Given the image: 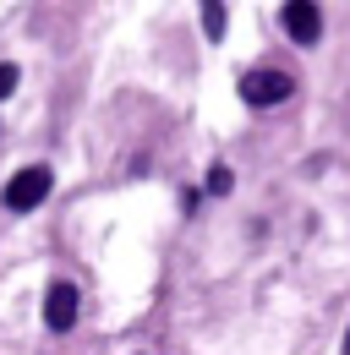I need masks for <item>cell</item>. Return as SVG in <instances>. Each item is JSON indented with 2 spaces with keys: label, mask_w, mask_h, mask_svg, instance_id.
I'll return each mask as SVG.
<instances>
[{
  "label": "cell",
  "mask_w": 350,
  "mask_h": 355,
  "mask_svg": "<svg viewBox=\"0 0 350 355\" xmlns=\"http://www.w3.org/2000/svg\"><path fill=\"white\" fill-rule=\"evenodd\" d=\"M49 191H55V170H49V164H28V170H17V175L6 180L0 202H6L11 214H33Z\"/></svg>",
  "instance_id": "obj_1"
},
{
  "label": "cell",
  "mask_w": 350,
  "mask_h": 355,
  "mask_svg": "<svg viewBox=\"0 0 350 355\" xmlns=\"http://www.w3.org/2000/svg\"><path fill=\"white\" fill-rule=\"evenodd\" d=\"M290 93H296V77L279 71V66H252V71L241 77V98H247L252 110H274V104H285Z\"/></svg>",
  "instance_id": "obj_2"
},
{
  "label": "cell",
  "mask_w": 350,
  "mask_h": 355,
  "mask_svg": "<svg viewBox=\"0 0 350 355\" xmlns=\"http://www.w3.org/2000/svg\"><path fill=\"white\" fill-rule=\"evenodd\" d=\"M77 311H83L77 284L55 279V284L44 290V328H49V334H72V328H77Z\"/></svg>",
  "instance_id": "obj_3"
},
{
  "label": "cell",
  "mask_w": 350,
  "mask_h": 355,
  "mask_svg": "<svg viewBox=\"0 0 350 355\" xmlns=\"http://www.w3.org/2000/svg\"><path fill=\"white\" fill-rule=\"evenodd\" d=\"M279 22H285V39L301 44V49H312L323 39V11H317L312 0H290V6L279 11Z\"/></svg>",
  "instance_id": "obj_4"
},
{
  "label": "cell",
  "mask_w": 350,
  "mask_h": 355,
  "mask_svg": "<svg viewBox=\"0 0 350 355\" xmlns=\"http://www.w3.org/2000/svg\"><path fill=\"white\" fill-rule=\"evenodd\" d=\"M224 22H230V11H224L219 0H208V6H203V33H208V39H224Z\"/></svg>",
  "instance_id": "obj_5"
},
{
  "label": "cell",
  "mask_w": 350,
  "mask_h": 355,
  "mask_svg": "<svg viewBox=\"0 0 350 355\" xmlns=\"http://www.w3.org/2000/svg\"><path fill=\"white\" fill-rule=\"evenodd\" d=\"M230 186H235V175H230L224 164H214V170H208V191H214V197H224Z\"/></svg>",
  "instance_id": "obj_6"
},
{
  "label": "cell",
  "mask_w": 350,
  "mask_h": 355,
  "mask_svg": "<svg viewBox=\"0 0 350 355\" xmlns=\"http://www.w3.org/2000/svg\"><path fill=\"white\" fill-rule=\"evenodd\" d=\"M17 83H22V71H17L11 60H0V98H11V93H17Z\"/></svg>",
  "instance_id": "obj_7"
},
{
  "label": "cell",
  "mask_w": 350,
  "mask_h": 355,
  "mask_svg": "<svg viewBox=\"0 0 350 355\" xmlns=\"http://www.w3.org/2000/svg\"><path fill=\"white\" fill-rule=\"evenodd\" d=\"M345 355H350V334H345Z\"/></svg>",
  "instance_id": "obj_8"
}]
</instances>
